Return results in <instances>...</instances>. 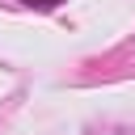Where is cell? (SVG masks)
I'll list each match as a JSON object with an SVG mask.
<instances>
[{
  "label": "cell",
  "mask_w": 135,
  "mask_h": 135,
  "mask_svg": "<svg viewBox=\"0 0 135 135\" xmlns=\"http://www.w3.org/2000/svg\"><path fill=\"white\" fill-rule=\"evenodd\" d=\"M21 4H30V8H42V13H46V8H59L63 0H21Z\"/></svg>",
  "instance_id": "6da1fadb"
}]
</instances>
